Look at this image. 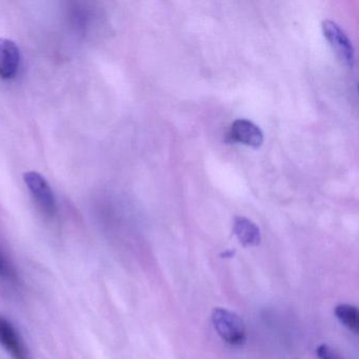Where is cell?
Segmentation results:
<instances>
[{
    "mask_svg": "<svg viewBox=\"0 0 359 359\" xmlns=\"http://www.w3.org/2000/svg\"><path fill=\"white\" fill-rule=\"evenodd\" d=\"M234 234L243 247H255L260 243V230L253 222L245 217H236L234 219Z\"/></svg>",
    "mask_w": 359,
    "mask_h": 359,
    "instance_id": "obj_7",
    "label": "cell"
},
{
    "mask_svg": "<svg viewBox=\"0 0 359 359\" xmlns=\"http://www.w3.org/2000/svg\"><path fill=\"white\" fill-rule=\"evenodd\" d=\"M231 137L245 146L257 149L264 142V133L255 123L247 119H237L231 127Z\"/></svg>",
    "mask_w": 359,
    "mask_h": 359,
    "instance_id": "obj_5",
    "label": "cell"
},
{
    "mask_svg": "<svg viewBox=\"0 0 359 359\" xmlns=\"http://www.w3.org/2000/svg\"><path fill=\"white\" fill-rule=\"evenodd\" d=\"M24 180L41 211L46 215L53 216L56 212L55 197L46 178L37 172L30 171L24 174Z\"/></svg>",
    "mask_w": 359,
    "mask_h": 359,
    "instance_id": "obj_2",
    "label": "cell"
},
{
    "mask_svg": "<svg viewBox=\"0 0 359 359\" xmlns=\"http://www.w3.org/2000/svg\"><path fill=\"white\" fill-rule=\"evenodd\" d=\"M323 32L338 58L344 65L352 68L355 60L354 48L346 33L331 20H325L323 22Z\"/></svg>",
    "mask_w": 359,
    "mask_h": 359,
    "instance_id": "obj_3",
    "label": "cell"
},
{
    "mask_svg": "<svg viewBox=\"0 0 359 359\" xmlns=\"http://www.w3.org/2000/svg\"><path fill=\"white\" fill-rule=\"evenodd\" d=\"M335 315L340 323L348 327L350 331L358 333L359 313L356 306L351 304H339L336 306Z\"/></svg>",
    "mask_w": 359,
    "mask_h": 359,
    "instance_id": "obj_8",
    "label": "cell"
},
{
    "mask_svg": "<svg viewBox=\"0 0 359 359\" xmlns=\"http://www.w3.org/2000/svg\"><path fill=\"white\" fill-rule=\"evenodd\" d=\"M212 321L218 335L232 346H241L245 340V325L243 319L232 311L217 308L213 311Z\"/></svg>",
    "mask_w": 359,
    "mask_h": 359,
    "instance_id": "obj_1",
    "label": "cell"
},
{
    "mask_svg": "<svg viewBox=\"0 0 359 359\" xmlns=\"http://www.w3.org/2000/svg\"><path fill=\"white\" fill-rule=\"evenodd\" d=\"M20 52L13 41L0 37V79H10L18 73Z\"/></svg>",
    "mask_w": 359,
    "mask_h": 359,
    "instance_id": "obj_6",
    "label": "cell"
},
{
    "mask_svg": "<svg viewBox=\"0 0 359 359\" xmlns=\"http://www.w3.org/2000/svg\"><path fill=\"white\" fill-rule=\"evenodd\" d=\"M8 273H9V266L5 258L0 254V275H8Z\"/></svg>",
    "mask_w": 359,
    "mask_h": 359,
    "instance_id": "obj_10",
    "label": "cell"
},
{
    "mask_svg": "<svg viewBox=\"0 0 359 359\" xmlns=\"http://www.w3.org/2000/svg\"><path fill=\"white\" fill-rule=\"evenodd\" d=\"M0 344L12 359H30V352L13 323L0 315Z\"/></svg>",
    "mask_w": 359,
    "mask_h": 359,
    "instance_id": "obj_4",
    "label": "cell"
},
{
    "mask_svg": "<svg viewBox=\"0 0 359 359\" xmlns=\"http://www.w3.org/2000/svg\"><path fill=\"white\" fill-rule=\"evenodd\" d=\"M316 354L319 359H342V357L327 344H320L316 348Z\"/></svg>",
    "mask_w": 359,
    "mask_h": 359,
    "instance_id": "obj_9",
    "label": "cell"
}]
</instances>
